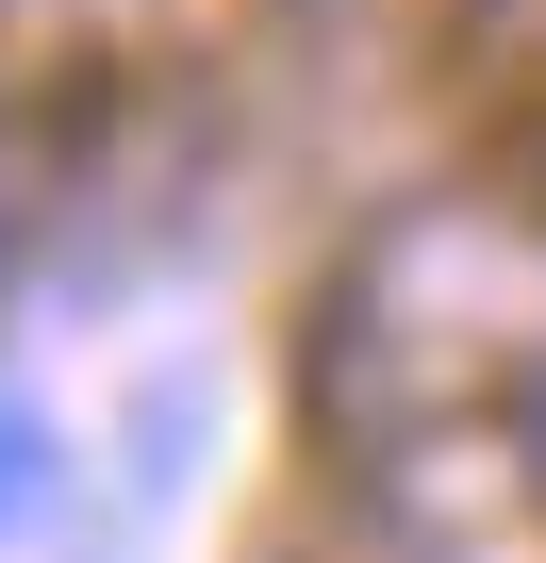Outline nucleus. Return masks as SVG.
I'll use <instances>...</instances> for the list:
<instances>
[{"instance_id":"nucleus-1","label":"nucleus","mask_w":546,"mask_h":563,"mask_svg":"<svg viewBox=\"0 0 546 563\" xmlns=\"http://www.w3.org/2000/svg\"><path fill=\"white\" fill-rule=\"evenodd\" d=\"M34 497H51V431H34V415H18V398H0V530H18V514H34Z\"/></svg>"},{"instance_id":"nucleus-2","label":"nucleus","mask_w":546,"mask_h":563,"mask_svg":"<svg viewBox=\"0 0 546 563\" xmlns=\"http://www.w3.org/2000/svg\"><path fill=\"white\" fill-rule=\"evenodd\" d=\"M513 415H530V481H546V349H530V398H513Z\"/></svg>"}]
</instances>
